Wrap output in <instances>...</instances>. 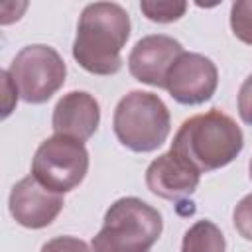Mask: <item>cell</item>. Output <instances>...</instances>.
I'll use <instances>...</instances> for the list:
<instances>
[{
  "label": "cell",
  "instance_id": "obj_6",
  "mask_svg": "<svg viewBox=\"0 0 252 252\" xmlns=\"http://www.w3.org/2000/svg\"><path fill=\"white\" fill-rule=\"evenodd\" d=\"M89 171V152L83 142L53 134L43 140L32 159V175L55 193L79 187Z\"/></svg>",
  "mask_w": 252,
  "mask_h": 252
},
{
  "label": "cell",
  "instance_id": "obj_15",
  "mask_svg": "<svg viewBox=\"0 0 252 252\" xmlns=\"http://www.w3.org/2000/svg\"><path fill=\"white\" fill-rule=\"evenodd\" d=\"M232 222H234L236 232L244 240H250L252 242V193L244 195L236 203L234 213H232Z\"/></svg>",
  "mask_w": 252,
  "mask_h": 252
},
{
  "label": "cell",
  "instance_id": "obj_10",
  "mask_svg": "<svg viewBox=\"0 0 252 252\" xmlns=\"http://www.w3.org/2000/svg\"><path fill=\"white\" fill-rule=\"evenodd\" d=\"M201 181V171L187 163L171 150L158 156L146 169V187L161 199L179 201L195 193Z\"/></svg>",
  "mask_w": 252,
  "mask_h": 252
},
{
  "label": "cell",
  "instance_id": "obj_9",
  "mask_svg": "<svg viewBox=\"0 0 252 252\" xmlns=\"http://www.w3.org/2000/svg\"><path fill=\"white\" fill-rule=\"evenodd\" d=\"M183 45L165 33L144 35L136 41L128 55V71L130 75L150 87L163 89L165 77L177 57L183 53Z\"/></svg>",
  "mask_w": 252,
  "mask_h": 252
},
{
  "label": "cell",
  "instance_id": "obj_11",
  "mask_svg": "<svg viewBox=\"0 0 252 252\" xmlns=\"http://www.w3.org/2000/svg\"><path fill=\"white\" fill-rule=\"evenodd\" d=\"M100 124L98 100L87 91H71L63 94L51 116L53 132L79 142H87Z\"/></svg>",
  "mask_w": 252,
  "mask_h": 252
},
{
  "label": "cell",
  "instance_id": "obj_17",
  "mask_svg": "<svg viewBox=\"0 0 252 252\" xmlns=\"http://www.w3.org/2000/svg\"><path fill=\"white\" fill-rule=\"evenodd\" d=\"M238 114L244 124L252 126V73L242 81L238 91Z\"/></svg>",
  "mask_w": 252,
  "mask_h": 252
},
{
  "label": "cell",
  "instance_id": "obj_12",
  "mask_svg": "<svg viewBox=\"0 0 252 252\" xmlns=\"http://www.w3.org/2000/svg\"><path fill=\"white\" fill-rule=\"evenodd\" d=\"M181 252H226L222 230L209 219L193 222L181 240Z\"/></svg>",
  "mask_w": 252,
  "mask_h": 252
},
{
  "label": "cell",
  "instance_id": "obj_4",
  "mask_svg": "<svg viewBox=\"0 0 252 252\" xmlns=\"http://www.w3.org/2000/svg\"><path fill=\"white\" fill-rule=\"evenodd\" d=\"M112 128L118 142L138 154L158 150L169 136L171 116L165 102L146 91H130L114 108Z\"/></svg>",
  "mask_w": 252,
  "mask_h": 252
},
{
  "label": "cell",
  "instance_id": "obj_18",
  "mask_svg": "<svg viewBox=\"0 0 252 252\" xmlns=\"http://www.w3.org/2000/svg\"><path fill=\"white\" fill-rule=\"evenodd\" d=\"M0 77H2V89H4V98H2V118H8L10 112L14 110L16 102H18L20 93H18V89H16V85H14V81H12L10 73H8V69H4V71L0 73Z\"/></svg>",
  "mask_w": 252,
  "mask_h": 252
},
{
  "label": "cell",
  "instance_id": "obj_8",
  "mask_svg": "<svg viewBox=\"0 0 252 252\" xmlns=\"http://www.w3.org/2000/svg\"><path fill=\"white\" fill-rule=\"evenodd\" d=\"M65 201L61 193H55L41 185L33 175L22 177L10 191L8 209L12 219L24 228H45L61 213Z\"/></svg>",
  "mask_w": 252,
  "mask_h": 252
},
{
  "label": "cell",
  "instance_id": "obj_3",
  "mask_svg": "<svg viewBox=\"0 0 252 252\" xmlns=\"http://www.w3.org/2000/svg\"><path fill=\"white\" fill-rule=\"evenodd\" d=\"M161 230L163 219L158 209L138 197H122L106 209L91 248L93 252H150Z\"/></svg>",
  "mask_w": 252,
  "mask_h": 252
},
{
  "label": "cell",
  "instance_id": "obj_14",
  "mask_svg": "<svg viewBox=\"0 0 252 252\" xmlns=\"http://www.w3.org/2000/svg\"><path fill=\"white\" fill-rule=\"evenodd\" d=\"M230 30L236 39L252 45V0H238L230 6Z\"/></svg>",
  "mask_w": 252,
  "mask_h": 252
},
{
  "label": "cell",
  "instance_id": "obj_2",
  "mask_svg": "<svg viewBox=\"0 0 252 252\" xmlns=\"http://www.w3.org/2000/svg\"><path fill=\"white\" fill-rule=\"evenodd\" d=\"M242 148L244 134L234 118L211 108L183 120L169 150L201 173H207L234 161Z\"/></svg>",
  "mask_w": 252,
  "mask_h": 252
},
{
  "label": "cell",
  "instance_id": "obj_16",
  "mask_svg": "<svg viewBox=\"0 0 252 252\" xmlns=\"http://www.w3.org/2000/svg\"><path fill=\"white\" fill-rule=\"evenodd\" d=\"M39 252H93V248L77 236H55L47 240Z\"/></svg>",
  "mask_w": 252,
  "mask_h": 252
},
{
  "label": "cell",
  "instance_id": "obj_7",
  "mask_svg": "<svg viewBox=\"0 0 252 252\" xmlns=\"http://www.w3.org/2000/svg\"><path fill=\"white\" fill-rule=\"evenodd\" d=\"M219 87V69L203 53L183 51L165 77V91L179 104H203Z\"/></svg>",
  "mask_w": 252,
  "mask_h": 252
},
{
  "label": "cell",
  "instance_id": "obj_5",
  "mask_svg": "<svg viewBox=\"0 0 252 252\" xmlns=\"http://www.w3.org/2000/svg\"><path fill=\"white\" fill-rule=\"evenodd\" d=\"M8 73L22 100L30 104H41L65 85L67 65L51 45L32 43L16 53Z\"/></svg>",
  "mask_w": 252,
  "mask_h": 252
},
{
  "label": "cell",
  "instance_id": "obj_1",
  "mask_svg": "<svg viewBox=\"0 0 252 252\" xmlns=\"http://www.w3.org/2000/svg\"><path fill=\"white\" fill-rule=\"evenodd\" d=\"M130 14L116 2H91L83 8L73 41V59L91 75H116L120 51L130 37Z\"/></svg>",
  "mask_w": 252,
  "mask_h": 252
},
{
  "label": "cell",
  "instance_id": "obj_19",
  "mask_svg": "<svg viewBox=\"0 0 252 252\" xmlns=\"http://www.w3.org/2000/svg\"><path fill=\"white\" fill-rule=\"evenodd\" d=\"M248 171H250V179H252V158H250V165H248Z\"/></svg>",
  "mask_w": 252,
  "mask_h": 252
},
{
  "label": "cell",
  "instance_id": "obj_13",
  "mask_svg": "<svg viewBox=\"0 0 252 252\" xmlns=\"http://www.w3.org/2000/svg\"><path fill=\"white\" fill-rule=\"evenodd\" d=\"M142 14L150 22L158 24H171L185 16L187 2H156V0H144L140 2Z\"/></svg>",
  "mask_w": 252,
  "mask_h": 252
}]
</instances>
